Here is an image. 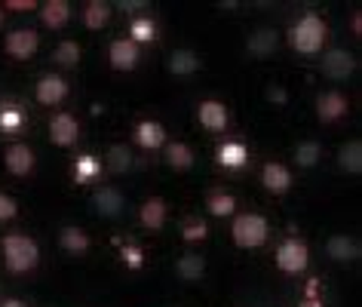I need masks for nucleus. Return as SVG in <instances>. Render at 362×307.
I'll list each match as a JSON object with an SVG mask.
<instances>
[{
    "instance_id": "1",
    "label": "nucleus",
    "mask_w": 362,
    "mask_h": 307,
    "mask_svg": "<svg viewBox=\"0 0 362 307\" xmlns=\"http://www.w3.org/2000/svg\"><path fill=\"white\" fill-rule=\"evenodd\" d=\"M0 249H4V265L10 274H28L40 261L37 243L31 237H25V233H6V237L0 240Z\"/></svg>"
},
{
    "instance_id": "2",
    "label": "nucleus",
    "mask_w": 362,
    "mask_h": 307,
    "mask_svg": "<svg viewBox=\"0 0 362 307\" xmlns=\"http://www.w3.org/2000/svg\"><path fill=\"white\" fill-rule=\"evenodd\" d=\"M325 37H329V28H325L322 16H316V13H304L301 19L292 25V31H288V43H292V50L301 52V56H316V52L322 50Z\"/></svg>"
},
{
    "instance_id": "3",
    "label": "nucleus",
    "mask_w": 362,
    "mask_h": 307,
    "mask_svg": "<svg viewBox=\"0 0 362 307\" xmlns=\"http://www.w3.org/2000/svg\"><path fill=\"white\" fill-rule=\"evenodd\" d=\"M267 219L258 212H243L233 219V243H237L240 249H258L267 243Z\"/></svg>"
},
{
    "instance_id": "4",
    "label": "nucleus",
    "mask_w": 362,
    "mask_h": 307,
    "mask_svg": "<svg viewBox=\"0 0 362 307\" xmlns=\"http://www.w3.org/2000/svg\"><path fill=\"white\" fill-rule=\"evenodd\" d=\"M307 265H310V249H307V243L301 240H286L279 243L276 249V267L286 270V274H304Z\"/></svg>"
},
{
    "instance_id": "5",
    "label": "nucleus",
    "mask_w": 362,
    "mask_h": 307,
    "mask_svg": "<svg viewBox=\"0 0 362 307\" xmlns=\"http://www.w3.org/2000/svg\"><path fill=\"white\" fill-rule=\"evenodd\" d=\"M37 50H40V34L34 28H16V31L6 34V52H10L13 59L25 62V59H31Z\"/></svg>"
},
{
    "instance_id": "6",
    "label": "nucleus",
    "mask_w": 362,
    "mask_h": 307,
    "mask_svg": "<svg viewBox=\"0 0 362 307\" xmlns=\"http://www.w3.org/2000/svg\"><path fill=\"white\" fill-rule=\"evenodd\" d=\"M49 139L52 144H59V148H71L77 139H80V123H77V117L74 114H56L49 120Z\"/></svg>"
},
{
    "instance_id": "7",
    "label": "nucleus",
    "mask_w": 362,
    "mask_h": 307,
    "mask_svg": "<svg viewBox=\"0 0 362 307\" xmlns=\"http://www.w3.org/2000/svg\"><path fill=\"white\" fill-rule=\"evenodd\" d=\"M34 95H37V102L40 105H62L68 98V80L65 77H59V74H47V77H40L37 80V89H34Z\"/></svg>"
},
{
    "instance_id": "8",
    "label": "nucleus",
    "mask_w": 362,
    "mask_h": 307,
    "mask_svg": "<svg viewBox=\"0 0 362 307\" xmlns=\"http://www.w3.org/2000/svg\"><path fill=\"white\" fill-rule=\"evenodd\" d=\"M139 43H132V40H126V37H120V40H114L111 43V50H107V59H111V68H117V71H132L135 65H139Z\"/></svg>"
},
{
    "instance_id": "9",
    "label": "nucleus",
    "mask_w": 362,
    "mask_h": 307,
    "mask_svg": "<svg viewBox=\"0 0 362 307\" xmlns=\"http://www.w3.org/2000/svg\"><path fill=\"white\" fill-rule=\"evenodd\" d=\"M347 95L344 93H322L320 95V102H316V117H320L322 123H334V120H341L344 114H347Z\"/></svg>"
},
{
    "instance_id": "10",
    "label": "nucleus",
    "mask_w": 362,
    "mask_h": 307,
    "mask_svg": "<svg viewBox=\"0 0 362 307\" xmlns=\"http://www.w3.org/2000/svg\"><path fill=\"white\" fill-rule=\"evenodd\" d=\"M4 163L6 169H10L13 175H31V169L34 163H37V157H34V151L28 148V144H13L10 151H6V157H4Z\"/></svg>"
},
{
    "instance_id": "11",
    "label": "nucleus",
    "mask_w": 362,
    "mask_h": 307,
    "mask_svg": "<svg viewBox=\"0 0 362 307\" xmlns=\"http://www.w3.org/2000/svg\"><path fill=\"white\" fill-rule=\"evenodd\" d=\"M135 144L144 151H160L166 144V129L157 120H144L135 126Z\"/></svg>"
},
{
    "instance_id": "12",
    "label": "nucleus",
    "mask_w": 362,
    "mask_h": 307,
    "mask_svg": "<svg viewBox=\"0 0 362 307\" xmlns=\"http://www.w3.org/2000/svg\"><path fill=\"white\" fill-rule=\"evenodd\" d=\"M197 117H200V123L209 132H224L228 129V123H230V114H228V108H224L221 102H203L200 111H197Z\"/></svg>"
},
{
    "instance_id": "13",
    "label": "nucleus",
    "mask_w": 362,
    "mask_h": 307,
    "mask_svg": "<svg viewBox=\"0 0 362 307\" xmlns=\"http://www.w3.org/2000/svg\"><path fill=\"white\" fill-rule=\"evenodd\" d=\"M261 185L267 187L270 194H286L292 187V173L283 163H264L261 169Z\"/></svg>"
},
{
    "instance_id": "14",
    "label": "nucleus",
    "mask_w": 362,
    "mask_h": 307,
    "mask_svg": "<svg viewBox=\"0 0 362 307\" xmlns=\"http://www.w3.org/2000/svg\"><path fill=\"white\" fill-rule=\"evenodd\" d=\"M215 160H218L224 169H243L249 163V151H246V144H240V141H224V144H218V151H215Z\"/></svg>"
},
{
    "instance_id": "15",
    "label": "nucleus",
    "mask_w": 362,
    "mask_h": 307,
    "mask_svg": "<svg viewBox=\"0 0 362 307\" xmlns=\"http://www.w3.org/2000/svg\"><path fill=\"white\" fill-rule=\"evenodd\" d=\"M322 71H325V77H332V80H344L353 74V59L344 50H332L322 56Z\"/></svg>"
},
{
    "instance_id": "16",
    "label": "nucleus",
    "mask_w": 362,
    "mask_h": 307,
    "mask_svg": "<svg viewBox=\"0 0 362 307\" xmlns=\"http://www.w3.org/2000/svg\"><path fill=\"white\" fill-rule=\"evenodd\" d=\"M40 19L52 31L65 28L68 19H71V4H68V0H49V4L40 6Z\"/></svg>"
},
{
    "instance_id": "17",
    "label": "nucleus",
    "mask_w": 362,
    "mask_h": 307,
    "mask_svg": "<svg viewBox=\"0 0 362 307\" xmlns=\"http://www.w3.org/2000/svg\"><path fill=\"white\" fill-rule=\"evenodd\" d=\"M59 243H62V249H65L68 255H86V252H89V233L83 228H77V224L62 228Z\"/></svg>"
},
{
    "instance_id": "18",
    "label": "nucleus",
    "mask_w": 362,
    "mask_h": 307,
    "mask_svg": "<svg viewBox=\"0 0 362 307\" xmlns=\"http://www.w3.org/2000/svg\"><path fill=\"white\" fill-rule=\"evenodd\" d=\"M166 215H169V209H166V203H163L160 197H151V200H144L141 209H139V219H141V224L148 231H160L163 224H166Z\"/></svg>"
},
{
    "instance_id": "19",
    "label": "nucleus",
    "mask_w": 362,
    "mask_h": 307,
    "mask_svg": "<svg viewBox=\"0 0 362 307\" xmlns=\"http://www.w3.org/2000/svg\"><path fill=\"white\" fill-rule=\"evenodd\" d=\"M111 22V4H102V0H89L83 10V25L89 31H102L105 25Z\"/></svg>"
},
{
    "instance_id": "20",
    "label": "nucleus",
    "mask_w": 362,
    "mask_h": 307,
    "mask_svg": "<svg viewBox=\"0 0 362 307\" xmlns=\"http://www.w3.org/2000/svg\"><path fill=\"white\" fill-rule=\"evenodd\" d=\"M95 206H98V212L102 215H120L123 212V197H120V191L117 187H102V191L95 194Z\"/></svg>"
},
{
    "instance_id": "21",
    "label": "nucleus",
    "mask_w": 362,
    "mask_h": 307,
    "mask_svg": "<svg viewBox=\"0 0 362 307\" xmlns=\"http://www.w3.org/2000/svg\"><path fill=\"white\" fill-rule=\"evenodd\" d=\"M157 37V22L151 19V16H135L129 22V40L132 43H148Z\"/></svg>"
},
{
    "instance_id": "22",
    "label": "nucleus",
    "mask_w": 362,
    "mask_h": 307,
    "mask_svg": "<svg viewBox=\"0 0 362 307\" xmlns=\"http://www.w3.org/2000/svg\"><path fill=\"white\" fill-rule=\"evenodd\" d=\"M169 68H172V74L175 77H191L194 71L200 68V59H197L191 50H178L175 56L169 59Z\"/></svg>"
},
{
    "instance_id": "23",
    "label": "nucleus",
    "mask_w": 362,
    "mask_h": 307,
    "mask_svg": "<svg viewBox=\"0 0 362 307\" xmlns=\"http://www.w3.org/2000/svg\"><path fill=\"white\" fill-rule=\"evenodd\" d=\"M25 126V111L19 105H0V132L13 135Z\"/></svg>"
},
{
    "instance_id": "24",
    "label": "nucleus",
    "mask_w": 362,
    "mask_h": 307,
    "mask_svg": "<svg viewBox=\"0 0 362 307\" xmlns=\"http://www.w3.org/2000/svg\"><path fill=\"white\" fill-rule=\"evenodd\" d=\"M95 175H102V163H98L93 154H83V157H77V163H74V182L77 185H86V182H93Z\"/></svg>"
},
{
    "instance_id": "25",
    "label": "nucleus",
    "mask_w": 362,
    "mask_h": 307,
    "mask_svg": "<svg viewBox=\"0 0 362 307\" xmlns=\"http://www.w3.org/2000/svg\"><path fill=\"white\" fill-rule=\"evenodd\" d=\"M166 163L175 166V169H191L194 166V151L181 141H172V144H166Z\"/></svg>"
},
{
    "instance_id": "26",
    "label": "nucleus",
    "mask_w": 362,
    "mask_h": 307,
    "mask_svg": "<svg viewBox=\"0 0 362 307\" xmlns=\"http://www.w3.org/2000/svg\"><path fill=\"white\" fill-rule=\"evenodd\" d=\"M338 163L347 169V173L356 175L359 169H362V144L359 141H350V144H344V148L338 151Z\"/></svg>"
},
{
    "instance_id": "27",
    "label": "nucleus",
    "mask_w": 362,
    "mask_h": 307,
    "mask_svg": "<svg viewBox=\"0 0 362 307\" xmlns=\"http://www.w3.org/2000/svg\"><path fill=\"white\" fill-rule=\"evenodd\" d=\"M52 59H56V65L62 68H74L80 62V43L77 40H62L56 52H52Z\"/></svg>"
},
{
    "instance_id": "28",
    "label": "nucleus",
    "mask_w": 362,
    "mask_h": 307,
    "mask_svg": "<svg viewBox=\"0 0 362 307\" xmlns=\"http://www.w3.org/2000/svg\"><path fill=\"white\" fill-rule=\"evenodd\" d=\"M175 267H178V274L185 277V279H200V277H203V270H206L203 258L197 255V252H187V255H181Z\"/></svg>"
},
{
    "instance_id": "29",
    "label": "nucleus",
    "mask_w": 362,
    "mask_h": 307,
    "mask_svg": "<svg viewBox=\"0 0 362 307\" xmlns=\"http://www.w3.org/2000/svg\"><path fill=\"white\" fill-rule=\"evenodd\" d=\"M329 255L334 261H347V258H356L359 255V246L347 237H332L329 240Z\"/></svg>"
},
{
    "instance_id": "30",
    "label": "nucleus",
    "mask_w": 362,
    "mask_h": 307,
    "mask_svg": "<svg viewBox=\"0 0 362 307\" xmlns=\"http://www.w3.org/2000/svg\"><path fill=\"white\" fill-rule=\"evenodd\" d=\"M320 157H322V148L316 141H301L295 148V160H298V166H304V169H310L320 163Z\"/></svg>"
},
{
    "instance_id": "31",
    "label": "nucleus",
    "mask_w": 362,
    "mask_h": 307,
    "mask_svg": "<svg viewBox=\"0 0 362 307\" xmlns=\"http://www.w3.org/2000/svg\"><path fill=\"white\" fill-rule=\"evenodd\" d=\"M274 47H276V34L274 31H258V34H252V37H249L252 56H270Z\"/></svg>"
},
{
    "instance_id": "32",
    "label": "nucleus",
    "mask_w": 362,
    "mask_h": 307,
    "mask_svg": "<svg viewBox=\"0 0 362 307\" xmlns=\"http://www.w3.org/2000/svg\"><path fill=\"white\" fill-rule=\"evenodd\" d=\"M233 209H237V200H233L230 194H212L209 197V212L215 219H224V215H230Z\"/></svg>"
},
{
    "instance_id": "33",
    "label": "nucleus",
    "mask_w": 362,
    "mask_h": 307,
    "mask_svg": "<svg viewBox=\"0 0 362 307\" xmlns=\"http://www.w3.org/2000/svg\"><path fill=\"white\" fill-rule=\"evenodd\" d=\"M107 169H111V173H126V169H129V151L120 148V144L107 151Z\"/></svg>"
},
{
    "instance_id": "34",
    "label": "nucleus",
    "mask_w": 362,
    "mask_h": 307,
    "mask_svg": "<svg viewBox=\"0 0 362 307\" xmlns=\"http://www.w3.org/2000/svg\"><path fill=\"white\" fill-rule=\"evenodd\" d=\"M206 233H209V228H206L203 221H185V228H181V237H185V243H197V240H203Z\"/></svg>"
},
{
    "instance_id": "35",
    "label": "nucleus",
    "mask_w": 362,
    "mask_h": 307,
    "mask_svg": "<svg viewBox=\"0 0 362 307\" xmlns=\"http://www.w3.org/2000/svg\"><path fill=\"white\" fill-rule=\"evenodd\" d=\"M19 215V203L10 194H0V221H13Z\"/></svg>"
},
{
    "instance_id": "36",
    "label": "nucleus",
    "mask_w": 362,
    "mask_h": 307,
    "mask_svg": "<svg viewBox=\"0 0 362 307\" xmlns=\"http://www.w3.org/2000/svg\"><path fill=\"white\" fill-rule=\"evenodd\" d=\"M123 261L129 265L132 270H139L141 267V252H139V246H126L123 249Z\"/></svg>"
},
{
    "instance_id": "37",
    "label": "nucleus",
    "mask_w": 362,
    "mask_h": 307,
    "mask_svg": "<svg viewBox=\"0 0 362 307\" xmlns=\"http://www.w3.org/2000/svg\"><path fill=\"white\" fill-rule=\"evenodd\" d=\"M34 0H6V10H13V13H31L34 10Z\"/></svg>"
},
{
    "instance_id": "38",
    "label": "nucleus",
    "mask_w": 362,
    "mask_h": 307,
    "mask_svg": "<svg viewBox=\"0 0 362 307\" xmlns=\"http://www.w3.org/2000/svg\"><path fill=\"white\" fill-rule=\"evenodd\" d=\"M270 98H276V105H286V93H283V89H270Z\"/></svg>"
},
{
    "instance_id": "39",
    "label": "nucleus",
    "mask_w": 362,
    "mask_h": 307,
    "mask_svg": "<svg viewBox=\"0 0 362 307\" xmlns=\"http://www.w3.org/2000/svg\"><path fill=\"white\" fill-rule=\"evenodd\" d=\"M301 307H322V304H320V301H316V298H307V301H304Z\"/></svg>"
},
{
    "instance_id": "40",
    "label": "nucleus",
    "mask_w": 362,
    "mask_h": 307,
    "mask_svg": "<svg viewBox=\"0 0 362 307\" xmlns=\"http://www.w3.org/2000/svg\"><path fill=\"white\" fill-rule=\"evenodd\" d=\"M4 307H25V304H22V301H16V298H10V301H6Z\"/></svg>"
},
{
    "instance_id": "41",
    "label": "nucleus",
    "mask_w": 362,
    "mask_h": 307,
    "mask_svg": "<svg viewBox=\"0 0 362 307\" xmlns=\"http://www.w3.org/2000/svg\"><path fill=\"white\" fill-rule=\"evenodd\" d=\"M0 25H4V6H0Z\"/></svg>"
}]
</instances>
